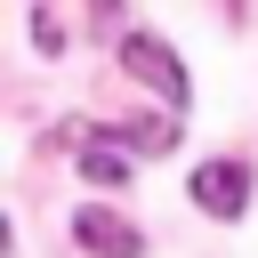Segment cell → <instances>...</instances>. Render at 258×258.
<instances>
[{
  "label": "cell",
  "mask_w": 258,
  "mask_h": 258,
  "mask_svg": "<svg viewBox=\"0 0 258 258\" xmlns=\"http://www.w3.org/2000/svg\"><path fill=\"white\" fill-rule=\"evenodd\" d=\"M194 202H202L210 218H242V210H250V169H242V161H202V169H194Z\"/></svg>",
  "instance_id": "3957f363"
},
{
  "label": "cell",
  "mask_w": 258,
  "mask_h": 258,
  "mask_svg": "<svg viewBox=\"0 0 258 258\" xmlns=\"http://www.w3.org/2000/svg\"><path fill=\"white\" fill-rule=\"evenodd\" d=\"M81 177H89V185H105V194H113V185H129V153H113L105 137H81Z\"/></svg>",
  "instance_id": "277c9868"
},
{
  "label": "cell",
  "mask_w": 258,
  "mask_h": 258,
  "mask_svg": "<svg viewBox=\"0 0 258 258\" xmlns=\"http://www.w3.org/2000/svg\"><path fill=\"white\" fill-rule=\"evenodd\" d=\"M73 242H81L89 258H137V250H145V234H137L121 210H105V202H81V210H73Z\"/></svg>",
  "instance_id": "6da1fadb"
},
{
  "label": "cell",
  "mask_w": 258,
  "mask_h": 258,
  "mask_svg": "<svg viewBox=\"0 0 258 258\" xmlns=\"http://www.w3.org/2000/svg\"><path fill=\"white\" fill-rule=\"evenodd\" d=\"M121 64H129V73H137L145 89H161L169 105H185V97H194V81H185V64H177V56H169V48L153 40V32H129V40H121Z\"/></svg>",
  "instance_id": "7a4b0ae2"
}]
</instances>
